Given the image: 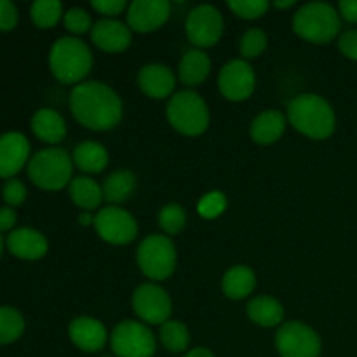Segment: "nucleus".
<instances>
[{
	"mask_svg": "<svg viewBox=\"0 0 357 357\" xmlns=\"http://www.w3.org/2000/svg\"><path fill=\"white\" fill-rule=\"evenodd\" d=\"M6 244L7 250L21 260H38L49 250V243L44 234L30 229V227H21V229L13 230L7 236Z\"/></svg>",
	"mask_w": 357,
	"mask_h": 357,
	"instance_id": "obj_19",
	"label": "nucleus"
},
{
	"mask_svg": "<svg viewBox=\"0 0 357 357\" xmlns=\"http://www.w3.org/2000/svg\"><path fill=\"white\" fill-rule=\"evenodd\" d=\"M138 86L143 94L153 100H164L173 94L176 75L173 70L160 63H149L138 72Z\"/></svg>",
	"mask_w": 357,
	"mask_h": 357,
	"instance_id": "obj_18",
	"label": "nucleus"
},
{
	"mask_svg": "<svg viewBox=\"0 0 357 357\" xmlns=\"http://www.w3.org/2000/svg\"><path fill=\"white\" fill-rule=\"evenodd\" d=\"M136 261L143 275L153 281H164L176 268V248L169 237L152 234L139 243Z\"/></svg>",
	"mask_w": 357,
	"mask_h": 357,
	"instance_id": "obj_7",
	"label": "nucleus"
},
{
	"mask_svg": "<svg viewBox=\"0 0 357 357\" xmlns=\"http://www.w3.org/2000/svg\"><path fill=\"white\" fill-rule=\"evenodd\" d=\"M94 229L98 236L108 244L124 246L132 243L138 236V223L135 216L119 206H108L98 211L94 216Z\"/></svg>",
	"mask_w": 357,
	"mask_h": 357,
	"instance_id": "obj_10",
	"label": "nucleus"
},
{
	"mask_svg": "<svg viewBox=\"0 0 357 357\" xmlns=\"http://www.w3.org/2000/svg\"><path fill=\"white\" fill-rule=\"evenodd\" d=\"M132 310L142 321L149 324L167 323L173 312V302L169 295L160 286L146 282L138 286L132 293Z\"/></svg>",
	"mask_w": 357,
	"mask_h": 357,
	"instance_id": "obj_12",
	"label": "nucleus"
},
{
	"mask_svg": "<svg viewBox=\"0 0 357 357\" xmlns=\"http://www.w3.org/2000/svg\"><path fill=\"white\" fill-rule=\"evenodd\" d=\"M26 194L28 192L24 183L23 181L16 180V178L7 180L2 187V197L9 208H16V206L23 204V202L26 201Z\"/></svg>",
	"mask_w": 357,
	"mask_h": 357,
	"instance_id": "obj_36",
	"label": "nucleus"
},
{
	"mask_svg": "<svg viewBox=\"0 0 357 357\" xmlns=\"http://www.w3.org/2000/svg\"><path fill=\"white\" fill-rule=\"evenodd\" d=\"M288 121L310 139L330 138L337 128V115L326 98L314 93L298 94L288 105Z\"/></svg>",
	"mask_w": 357,
	"mask_h": 357,
	"instance_id": "obj_2",
	"label": "nucleus"
},
{
	"mask_svg": "<svg viewBox=\"0 0 357 357\" xmlns=\"http://www.w3.org/2000/svg\"><path fill=\"white\" fill-rule=\"evenodd\" d=\"M211 72V59L202 49H190L178 63V77L188 87L199 86Z\"/></svg>",
	"mask_w": 357,
	"mask_h": 357,
	"instance_id": "obj_22",
	"label": "nucleus"
},
{
	"mask_svg": "<svg viewBox=\"0 0 357 357\" xmlns=\"http://www.w3.org/2000/svg\"><path fill=\"white\" fill-rule=\"evenodd\" d=\"M70 112L77 122L93 131L114 129L124 115L119 94L100 80H84L70 93Z\"/></svg>",
	"mask_w": 357,
	"mask_h": 357,
	"instance_id": "obj_1",
	"label": "nucleus"
},
{
	"mask_svg": "<svg viewBox=\"0 0 357 357\" xmlns=\"http://www.w3.org/2000/svg\"><path fill=\"white\" fill-rule=\"evenodd\" d=\"M26 167L30 180L44 190H61L72 181L73 160L58 146L33 153Z\"/></svg>",
	"mask_w": 357,
	"mask_h": 357,
	"instance_id": "obj_5",
	"label": "nucleus"
},
{
	"mask_svg": "<svg viewBox=\"0 0 357 357\" xmlns=\"http://www.w3.org/2000/svg\"><path fill=\"white\" fill-rule=\"evenodd\" d=\"M223 16L211 3H202L190 10L187 17V37L197 47H211L223 35Z\"/></svg>",
	"mask_w": 357,
	"mask_h": 357,
	"instance_id": "obj_11",
	"label": "nucleus"
},
{
	"mask_svg": "<svg viewBox=\"0 0 357 357\" xmlns=\"http://www.w3.org/2000/svg\"><path fill=\"white\" fill-rule=\"evenodd\" d=\"M24 331V317L13 307H0V345L16 342Z\"/></svg>",
	"mask_w": 357,
	"mask_h": 357,
	"instance_id": "obj_29",
	"label": "nucleus"
},
{
	"mask_svg": "<svg viewBox=\"0 0 357 357\" xmlns=\"http://www.w3.org/2000/svg\"><path fill=\"white\" fill-rule=\"evenodd\" d=\"M160 342L169 352L180 354L185 352L190 345V333L188 328L180 321H167L160 326Z\"/></svg>",
	"mask_w": 357,
	"mask_h": 357,
	"instance_id": "obj_28",
	"label": "nucleus"
},
{
	"mask_svg": "<svg viewBox=\"0 0 357 357\" xmlns=\"http://www.w3.org/2000/svg\"><path fill=\"white\" fill-rule=\"evenodd\" d=\"M20 13L10 0H0V31H10L16 28Z\"/></svg>",
	"mask_w": 357,
	"mask_h": 357,
	"instance_id": "obj_37",
	"label": "nucleus"
},
{
	"mask_svg": "<svg viewBox=\"0 0 357 357\" xmlns=\"http://www.w3.org/2000/svg\"><path fill=\"white\" fill-rule=\"evenodd\" d=\"M246 312L248 317L261 328L279 326L282 323V319H284V307H282V303L278 298L268 295L255 296L248 303Z\"/></svg>",
	"mask_w": 357,
	"mask_h": 357,
	"instance_id": "obj_23",
	"label": "nucleus"
},
{
	"mask_svg": "<svg viewBox=\"0 0 357 357\" xmlns=\"http://www.w3.org/2000/svg\"><path fill=\"white\" fill-rule=\"evenodd\" d=\"M166 117L181 135L199 136L209 126V108L201 94L185 89L171 96L166 108Z\"/></svg>",
	"mask_w": 357,
	"mask_h": 357,
	"instance_id": "obj_6",
	"label": "nucleus"
},
{
	"mask_svg": "<svg viewBox=\"0 0 357 357\" xmlns=\"http://www.w3.org/2000/svg\"><path fill=\"white\" fill-rule=\"evenodd\" d=\"M159 225L167 236H174V234L181 232L183 227L187 225V213H185L183 206L176 204V202H169V204L162 206L159 213Z\"/></svg>",
	"mask_w": 357,
	"mask_h": 357,
	"instance_id": "obj_31",
	"label": "nucleus"
},
{
	"mask_svg": "<svg viewBox=\"0 0 357 357\" xmlns=\"http://www.w3.org/2000/svg\"><path fill=\"white\" fill-rule=\"evenodd\" d=\"M272 6L275 7V9H288V7H293L295 6V0H286V2H274Z\"/></svg>",
	"mask_w": 357,
	"mask_h": 357,
	"instance_id": "obj_44",
	"label": "nucleus"
},
{
	"mask_svg": "<svg viewBox=\"0 0 357 357\" xmlns=\"http://www.w3.org/2000/svg\"><path fill=\"white\" fill-rule=\"evenodd\" d=\"M63 14H65L63 13V3L59 0H37L30 7L31 21L44 30L58 24Z\"/></svg>",
	"mask_w": 357,
	"mask_h": 357,
	"instance_id": "obj_30",
	"label": "nucleus"
},
{
	"mask_svg": "<svg viewBox=\"0 0 357 357\" xmlns=\"http://www.w3.org/2000/svg\"><path fill=\"white\" fill-rule=\"evenodd\" d=\"M257 87L255 70L246 59H232L218 73V89L227 100L244 101Z\"/></svg>",
	"mask_w": 357,
	"mask_h": 357,
	"instance_id": "obj_13",
	"label": "nucleus"
},
{
	"mask_svg": "<svg viewBox=\"0 0 357 357\" xmlns=\"http://www.w3.org/2000/svg\"><path fill=\"white\" fill-rule=\"evenodd\" d=\"M340 13L328 2H309L293 16L295 33L312 44H328L340 33Z\"/></svg>",
	"mask_w": 357,
	"mask_h": 357,
	"instance_id": "obj_4",
	"label": "nucleus"
},
{
	"mask_svg": "<svg viewBox=\"0 0 357 357\" xmlns=\"http://www.w3.org/2000/svg\"><path fill=\"white\" fill-rule=\"evenodd\" d=\"M17 222V215L13 208L9 206H2L0 208V232H7V230L14 229Z\"/></svg>",
	"mask_w": 357,
	"mask_h": 357,
	"instance_id": "obj_40",
	"label": "nucleus"
},
{
	"mask_svg": "<svg viewBox=\"0 0 357 357\" xmlns=\"http://www.w3.org/2000/svg\"><path fill=\"white\" fill-rule=\"evenodd\" d=\"M49 68L61 84L84 82L93 68V52L89 45L77 37H61L49 51Z\"/></svg>",
	"mask_w": 357,
	"mask_h": 357,
	"instance_id": "obj_3",
	"label": "nucleus"
},
{
	"mask_svg": "<svg viewBox=\"0 0 357 357\" xmlns=\"http://www.w3.org/2000/svg\"><path fill=\"white\" fill-rule=\"evenodd\" d=\"M257 288V275L246 265H236L229 268L222 279V289L227 298L244 300Z\"/></svg>",
	"mask_w": 357,
	"mask_h": 357,
	"instance_id": "obj_24",
	"label": "nucleus"
},
{
	"mask_svg": "<svg viewBox=\"0 0 357 357\" xmlns=\"http://www.w3.org/2000/svg\"><path fill=\"white\" fill-rule=\"evenodd\" d=\"M225 209H227V197L223 192H218V190H213V192H208V194H204L197 204V213L206 220L218 218Z\"/></svg>",
	"mask_w": 357,
	"mask_h": 357,
	"instance_id": "obj_33",
	"label": "nucleus"
},
{
	"mask_svg": "<svg viewBox=\"0 0 357 357\" xmlns=\"http://www.w3.org/2000/svg\"><path fill=\"white\" fill-rule=\"evenodd\" d=\"M72 160L82 173L98 174L108 166V150L98 142H84L75 146Z\"/></svg>",
	"mask_w": 357,
	"mask_h": 357,
	"instance_id": "obj_25",
	"label": "nucleus"
},
{
	"mask_svg": "<svg viewBox=\"0 0 357 357\" xmlns=\"http://www.w3.org/2000/svg\"><path fill=\"white\" fill-rule=\"evenodd\" d=\"M286 117L282 112L279 110H265L251 122L250 135L255 143L258 145H272V143L279 142L281 136L286 131Z\"/></svg>",
	"mask_w": 357,
	"mask_h": 357,
	"instance_id": "obj_21",
	"label": "nucleus"
},
{
	"mask_svg": "<svg viewBox=\"0 0 357 357\" xmlns=\"http://www.w3.org/2000/svg\"><path fill=\"white\" fill-rule=\"evenodd\" d=\"M183 357H215V356H213V352L208 351V349L197 347V349H192V351L187 352Z\"/></svg>",
	"mask_w": 357,
	"mask_h": 357,
	"instance_id": "obj_42",
	"label": "nucleus"
},
{
	"mask_svg": "<svg viewBox=\"0 0 357 357\" xmlns=\"http://www.w3.org/2000/svg\"><path fill=\"white\" fill-rule=\"evenodd\" d=\"M267 0H230L229 9L243 20H257L268 10Z\"/></svg>",
	"mask_w": 357,
	"mask_h": 357,
	"instance_id": "obj_35",
	"label": "nucleus"
},
{
	"mask_svg": "<svg viewBox=\"0 0 357 357\" xmlns=\"http://www.w3.org/2000/svg\"><path fill=\"white\" fill-rule=\"evenodd\" d=\"M107 357H108V356H107Z\"/></svg>",
	"mask_w": 357,
	"mask_h": 357,
	"instance_id": "obj_46",
	"label": "nucleus"
},
{
	"mask_svg": "<svg viewBox=\"0 0 357 357\" xmlns=\"http://www.w3.org/2000/svg\"><path fill=\"white\" fill-rule=\"evenodd\" d=\"M2 250H3V241H2V236H0V255H2Z\"/></svg>",
	"mask_w": 357,
	"mask_h": 357,
	"instance_id": "obj_45",
	"label": "nucleus"
},
{
	"mask_svg": "<svg viewBox=\"0 0 357 357\" xmlns=\"http://www.w3.org/2000/svg\"><path fill=\"white\" fill-rule=\"evenodd\" d=\"M79 222H80V225H91V223H94V216L91 215L89 211H84V213H80Z\"/></svg>",
	"mask_w": 357,
	"mask_h": 357,
	"instance_id": "obj_43",
	"label": "nucleus"
},
{
	"mask_svg": "<svg viewBox=\"0 0 357 357\" xmlns=\"http://www.w3.org/2000/svg\"><path fill=\"white\" fill-rule=\"evenodd\" d=\"M30 126L33 135L49 145H58L66 136L65 119L52 108H38L31 117Z\"/></svg>",
	"mask_w": 357,
	"mask_h": 357,
	"instance_id": "obj_20",
	"label": "nucleus"
},
{
	"mask_svg": "<svg viewBox=\"0 0 357 357\" xmlns=\"http://www.w3.org/2000/svg\"><path fill=\"white\" fill-rule=\"evenodd\" d=\"M91 6H93L94 10L103 14L105 17L119 16L122 10H128V3L124 0H93Z\"/></svg>",
	"mask_w": 357,
	"mask_h": 357,
	"instance_id": "obj_38",
	"label": "nucleus"
},
{
	"mask_svg": "<svg viewBox=\"0 0 357 357\" xmlns=\"http://www.w3.org/2000/svg\"><path fill=\"white\" fill-rule=\"evenodd\" d=\"M91 42L105 52H122L131 45V28L115 17H103L91 28Z\"/></svg>",
	"mask_w": 357,
	"mask_h": 357,
	"instance_id": "obj_16",
	"label": "nucleus"
},
{
	"mask_svg": "<svg viewBox=\"0 0 357 357\" xmlns=\"http://www.w3.org/2000/svg\"><path fill=\"white\" fill-rule=\"evenodd\" d=\"M63 23H65L66 30L75 35L87 33L94 24L91 14L86 9H82V7H72V9L66 10L63 14Z\"/></svg>",
	"mask_w": 357,
	"mask_h": 357,
	"instance_id": "obj_34",
	"label": "nucleus"
},
{
	"mask_svg": "<svg viewBox=\"0 0 357 357\" xmlns=\"http://www.w3.org/2000/svg\"><path fill=\"white\" fill-rule=\"evenodd\" d=\"M138 178L129 169H117L105 180L103 183V197L105 201L112 202L114 206L126 202L136 190Z\"/></svg>",
	"mask_w": 357,
	"mask_h": 357,
	"instance_id": "obj_26",
	"label": "nucleus"
},
{
	"mask_svg": "<svg viewBox=\"0 0 357 357\" xmlns=\"http://www.w3.org/2000/svg\"><path fill=\"white\" fill-rule=\"evenodd\" d=\"M70 340L75 347L84 352H98L107 345L108 333L105 324L100 319L89 316H80L70 323Z\"/></svg>",
	"mask_w": 357,
	"mask_h": 357,
	"instance_id": "obj_17",
	"label": "nucleus"
},
{
	"mask_svg": "<svg viewBox=\"0 0 357 357\" xmlns=\"http://www.w3.org/2000/svg\"><path fill=\"white\" fill-rule=\"evenodd\" d=\"M171 16L167 0H135L128 7V26L138 33L159 30Z\"/></svg>",
	"mask_w": 357,
	"mask_h": 357,
	"instance_id": "obj_14",
	"label": "nucleus"
},
{
	"mask_svg": "<svg viewBox=\"0 0 357 357\" xmlns=\"http://www.w3.org/2000/svg\"><path fill=\"white\" fill-rule=\"evenodd\" d=\"M267 33L260 28H250L246 33L243 35L239 44V51L243 59H255L267 49Z\"/></svg>",
	"mask_w": 357,
	"mask_h": 357,
	"instance_id": "obj_32",
	"label": "nucleus"
},
{
	"mask_svg": "<svg viewBox=\"0 0 357 357\" xmlns=\"http://www.w3.org/2000/svg\"><path fill=\"white\" fill-rule=\"evenodd\" d=\"M338 49L345 58L357 61V30H347L338 38Z\"/></svg>",
	"mask_w": 357,
	"mask_h": 357,
	"instance_id": "obj_39",
	"label": "nucleus"
},
{
	"mask_svg": "<svg viewBox=\"0 0 357 357\" xmlns=\"http://www.w3.org/2000/svg\"><path fill=\"white\" fill-rule=\"evenodd\" d=\"M68 192L73 204L89 213L93 211V209H96L98 206L105 201L103 188L89 176L73 178L68 185Z\"/></svg>",
	"mask_w": 357,
	"mask_h": 357,
	"instance_id": "obj_27",
	"label": "nucleus"
},
{
	"mask_svg": "<svg viewBox=\"0 0 357 357\" xmlns=\"http://www.w3.org/2000/svg\"><path fill=\"white\" fill-rule=\"evenodd\" d=\"M30 162V142L23 132L0 135V178H13Z\"/></svg>",
	"mask_w": 357,
	"mask_h": 357,
	"instance_id": "obj_15",
	"label": "nucleus"
},
{
	"mask_svg": "<svg viewBox=\"0 0 357 357\" xmlns=\"http://www.w3.org/2000/svg\"><path fill=\"white\" fill-rule=\"evenodd\" d=\"M112 351L117 357H152L155 354V337L138 321H122L110 337Z\"/></svg>",
	"mask_w": 357,
	"mask_h": 357,
	"instance_id": "obj_8",
	"label": "nucleus"
},
{
	"mask_svg": "<svg viewBox=\"0 0 357 357\" xmlns=\"http://www.w3.org/2000/svg\"><path fill=\"white\" fill-rule=\"evenodd\" d=\"M338 13L349 23H357V0H342L338 3Z\"/></svg>",
	"mask_w": 357,
	"mask_h": 357,
	"instance_id": "obj_41",
	"label": "nucleus"
},
{
	"mask_svg": "<svg viewBox=\"0 0 357 357\" xmlns=\"http://www.w3.org/2000/svg\"><path fill=\"white\" fill-rule=\"evenodd\" d=\"M321 347L319 335L300 321L284 323L275 335V349L281 357H319Z\"/></svg>",
	"mask_w": 357,
	"mask_h": 357,
	"instance_id": "obj_9",
	"label": "nucleus"
}]
</instances>
